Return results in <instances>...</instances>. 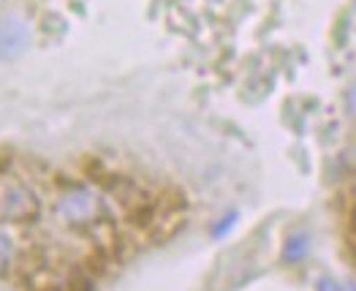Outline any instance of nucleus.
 Segmentation results:
<instances>
[{
    "mask_svg": "<svg viewBox=\"0 0 356 291\" xmlns=\"http://www.w3.org/2000/svg\"><path fill=\"white\" fill-rule=\"evenodd\" d=\"M41 215V196L28 182H14L0 196V221L6 223H33Z\"/></svg>",
    "mask_w": 356,
    "mask_h": 291,
    "instance_id": "nucleus-2",
    "label": "nucleus"
},
{
    "mask_svg": "<svg viewBox=\"0 0 356 291\" xmlns=\"http://www.w3.org/2000/svg\"><path fill=\"white\" fill-rule=\"evenodd\" d=\"M318 291H343V289H340L332 278H321V281H318Z\"/></svg>",
    "mask_w": 356,
    "mask_h": 291,
    "instance_id": "nucleus-7",
    "label": "nucleus"
},
{
    "mask_svg": "<svg viewBox=\"0 0 356 291\" xmlns=\"http://www.w3.org/2000/svg\"><path fill=\"white\" fill-rule=\"evenodd\" d=\"M310 251V237L307 234H291L283 245V262L289 264H299Z\"/></svg>",
    "mask_w": 356,
    "mask_h": 291,
    "instance_id": "nucleus-4",
    "label": "nucleus"
},
{
    "mask_svg": "<svg viewBox=\"0 0 356 291\" xmlns=\"http://www.w3.org/2000/svg\"><path fill=\"white\" fill-rule=\"evenodd\" d=\"M234 221H237V215H234V212H232V215H223V218L218 221V226H212V232L209 234H212V237H223V234L234 226Z\"/></svg>",
    "mask_w": 356,
    "mask_h": 291,
    "instance_id": "nucleus-6",
    "label": "nucleus"
},
{
    "mask_svg": "<svg viewBox=\"0 0 356 291\" xmlns=\"http://www.w3.org/2000/svg\"><path fill=\"white\" fill-rule=\"evenodd\" d=\"M30 47V25L17 11H0V63L22 58Z\"/></svg>",
    "mask_w": 356,
    "mask_h": 291,
    "instance_id": "nucleus-3",
    "label": "nucleus"
},
{
    "mask_svg": "<svg viewBox=\"0 0 356 291\" xmlns=\"http://www.w3.org/2000/svg\"><path fill=\"white\" fill-rule=\"evenodd\" d=\"M14 239L8 237L6 232H0V275H6L8 272V267L14 262Z\"/></svg>",
    "mask_w": 356,
    "mask_h": 291,
    "instance_id": "nucleus-5",
    "label": "nucleus"
},
{
    "mask_svg": "<svg viewBox=\"0 0 356 291\" xmlns=\"http://www.w3.org/2000/svg\"><path fill=\"white\" fill-rule=\"evenodd\" d=\"M55 212L68 229L101 234L109 229V202L90 182H68L63 185L55 202Z\"/></svg>",
    "mask_w": 356,
    "mask_h": 291,
    "instance_id": "nucleus-1",
    "label": "nucleus"
}]
</instances>
